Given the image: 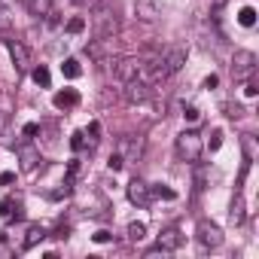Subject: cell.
Segmentation results:
<instances>
[{
	"instance_id": "5bb4252c",
	"label": "cell",
	"mask_w": 259,
	"mask_h": 259,
	"mask_svg": "<svg viewBox=\"0 0 259 259\" xmlns=\"http://www.w3.org/2000/svg\"><path fill=\"white\" fill-rule=\"evenodd\" d=\"M244 217H247V207H244V198L238 195V198L232 201V213H229V220H232L235 226H241V223H244Z\"/></svg>"
},
{
	"instance_id": "7a4b0ae2",
	"label": "cell",
	"mask_w": 259,
	"mask_h": 259,
	"mask_svg": "<svg viewBox=\"0 0 259 259\" xmlns=\"http://www.w3.org/2000/svg\"><path fill=\"white\" fill-rule=\"evenodd\" d=\"M177 156L180 159H186V162H198L201 159V153H204V141H201V135L198 132H183L180 138H177Z\"/></svg>"
},
{
	"instance_id": "4dcf8cb0",
	"label": "cell",
	"mask_w": 259,
	"mask_h": 259,
	"mask_svg": "<svg viewBox=\"0 0 259 259\" xmlns=\"http://www.w3.org/2000/svg\"><path fill=\"white\" fill-rule=\"evenodd\" d=\"M217 85H220V76H217V73H210V76L204 79V89H217Z\"/></svg>"
},
{
	"instance_id": "8992f818",
	"label": "cell",
	"mask_w": 259,
	"mask_h": 259,
	"mask_svg": "<svg viewBox=\"0 0 259 259\" xmlns=\"http://www.w3.org/2000/svg\"><path fill=\"white\" fill-rule=\"evenodd\" d=\"M162 4L159 0H135V19L138 22H144V25H153V22H159L162 19Z\"/></svg>"
},
{
	"instance_id": "d4e9b609",
	"label": "cell",
	"mask_w": 259,
	"mask_h": 259,
	"mask_svg": "<svg viewBox=\"0 0 259 259\" xmlns=\"http://www.w3.org/2000/svg\"><path fill=\"white\" fill-rule=\"evenodd\" d=\"M13 207H16V201L4 198V201H0V217H13Z\"/></svg>"
},
{
	"instance_id": "d6986e66",
	"label": "cell",
	"mask_w": 259,
	"mask_h": 259,
	"mask_svg": "<svg viewBox=\"0 0 259 259\" xmlns=\"http://www.w3.org/2000/svg\"><path fill=\"white\" fill-rule=\"evenodd\" d=\"M238 25H241V28H253V25H256V10H253V7H244V10L238 13Z\"/></svg>"
},
{
	"instance_id": "f1b7e54d",
	"label": "cell",
	"mask_w": 259,
	"mask_h": 259,
	"mask_svg": "<svg viewBox=\"0 0 259 259\" xmlns=\"http://www.w3.org/2000/svg\"><path fill=\"white\" fill-rule=\"evenodd\" d=\"M220 144H223V132H213V138H210V153H217Z\"/></svg>"
},
{
	"instance_id": "3957f363",
	"label": "cell",
	"mask_w": 259,
	"mask_h": 259,
	"mask_svg": "<svg viewBox=\"0 0 259 259\" xmlns=\"http://www.w3.org/2000/svg\"><path fill=\"white\" fill-rule=\"evenodd\" d=\"M232 73H235V79H250V76L256 73V52L238 49V52L232 55Z\"/></svg>"
},
{
	"instance_id": "1f68e13d",
	"label": "cell",
	"mask_w": 259,
	"mask_h": 259,
	"mask_svg": "<svg viewBox=\"0 0 259 259\" xmlns=\"http://www.w3.org/2000/svg\"><path fill=\"white\" fill-rule=\"evenodd\" d=\"M256 92H259V89H256L253 82H247V85H244V98H256Z\"/></svg>"
},
{
	"instance_id": "f546056e",
	"label": "cell",
	"mask_w": 259,
	"mask_h": 259,
	"mask_svg": "<svg viewBox=\"0 0 259 259\" xmlns=\"http://www.w3.org/2000/svg\"><path fill=\"white\" fill-rule=\"evenodd\" d=\"M13 180H16V174H13V171H4V174H0V186H10Z\"/></svg>"
},
{
	"instance_id": "30bf717a",
	"label": "cell",
	"mask_w": 259,
	"mask_h": 259,
	"mask_svg": "<svg viewBox=\"0 0 259 259\" xmlns=\"http://www.w3.org/2000/svg\"><path fill=\"white\" fill-rule=\"evenodd\" d=\"M183 244V232L180 229H165L162 235H159V250L162 253H171V250H177Z\"/></svg>"
},
{
	"instance_id": "83f0119b",
	"label": "cell",
	"mask_w": 259,
	"mask_h": 259,
	"mask_svg": "<svg viewBox=\"0 0 259 259\" xmlns=\"http://www.w3.org/2000/svg\"><path fill=\"white\" fill-rule=\"evenodd\" d=\"M22 132H25V138H34V135L40 132V125H37V122H28V125L22 128Z\"/></svg>"
},
{
	"instance_id": "44dd1931",
	"label": "cell",
	"mask_w": 259,
	"mask_h": 259,
	"mask_svg": "<svg viewBox=\"0 0 259 259\" xmlns=\"http://www.w3.org/2000/svg\"><path fill=\"white\" fill-rule=\"evenodd\" d=\"M82 31H85V19L82 16H73L67 22V34H82Z\"/></svg>"
},
{
	"instance_id": "9a60e30c",
	"label": "cell",
	"mask_w": 259,
	"mask_h": 259,
	"mask_svg": "<svg viewBox=\"0 0 259 259\" xmlns=\"http://www.w3.org/2000/svg\"><path fill=\"white\" fill-rule=\"evenodd\" d=\"M150 195H156V198H165V201H174V198H177V192H174L168 183H156V186H150Z\"/></svg>"
},
{
	"instance_id": "7402d4cb",
	"label": "cell",
	"mask_w": 259,
	"mask_h": 259,
	"mask_svg": "<svg viewBox=\"0 0 259 259\" xmlns=\"http://www.w3.org/2000/svg\"><path fill=\"white\" fill-rule=\"evenodd\" d=\"M70 147L79 153V150H85V132H73L70 135Z\"/></svg>"
},
{
	"instance_id": "277c9868",
	"label": "cell",
	"mask_w": 259,
	"mask_h": 259,
	"mask_svg": "<svg viewBox=\"0 0 259 259\" xmlns=\"http://www.w3.org/2000/svg\"><path fill=\"white\" fill-rule=\"evenodd\" d=\"M195 241L201 244V250H217V247H223V232H220V226L201 220L195 229Z\"/></svg>"
},
{
	"instance_id": "ac0fdd59",
	"label": "cell",
	"mask_w": 259,
	"mask_h": 259,
	"mask_svg": "<svg viewBox=\"0 0 259 259\" xmlns=\"http://www.w3.org/2000/svg\"><path fill=\"white\" fill-rule=\"evenodd\" d=\"M31 13H34L37 19L49 16V13H52V0H31Z\"/></svg>"
},
{
	"instance_id": "9c48e42d",
	"label": "cell",
	"mask_w": 259,
	"mask_h": 259,
	"mask_svg": "<svg viewBox=\"0 0 259 259\" xmlns=\"http://www.w3.org/2000/svg\"><path fill=\"white\" fill-rule=\"evenodd\" d=\"M150 186L144 183V180H132V183H128V201H132V204H138V207H147L150 204Z\"/></svg>"
},
{
	"instance_id": "484cf974",
	"label": "cell",
	"mask_w": 259,
	"mask_h": 259,
	"mask_svg": "<svg viewBox=\"0 0 259 259\" xmlns=\"http://www.w3.org/2000/svg\"><path fill=\"white\" fill-rule=\"evenodd\" d=\"M10 25H13V22H10V13H7V10H0V31L10 34Z\"/></svg>"
},
{
	"instance_id": "cb8c5ba5",
	"label": "cell",
	"mask_w": 259,
	"mask_h": 259,
	"mask_svg": "<svg viewBox=\"0 0 259 259\" xmlns=\"http://www.w3.org/2000/svg\"><path fill=\"white\" fill-rule=\"evenodd\" d=\"M92 241H95V244H110V241H113V235H110L107 229H101V232H95V235H92Z\"/></svg>"
},
{
	"instance_id": "52a82bcc",
	"label": "cell",
	"mask_w": 259,
	"mask_h": 259,
	"mask_svg": "<svg viewBox=\"0 0 259 259\" xmlns=\"http://www.w3.org/2000/svg\"><path fill=\"white\" fill-rule=\"evenodd\" d=\"M122 98H125V104H144V101L150 98V85H147V79H141V76L128 79L125 89H122Z\"/></svg>"
},
{
	"instance_id": "603a6c76",
	"label": "cell",
	"mask_w": 259,
	"mask_h": 259,
	"mask_svg": "<svg viewBox=\"0 0 259 259\" xmlns=\"http://www.w3.org/2000/svg\"><path fill=\"white\" fill-rule=\"evenodd\" d=\"M122 165H125V159H122V156H119V153H116V156H110V159H107V168H110V171H122Z\"/></svg>"
},
{
	"instance_id": "6da1fadb",
	"label": "cell",
	"mask_w": 259,
	"mask_h": 259,
	"mask_svg": "<svg viewBox=\"0 0 259 259\" xmlns=\"http://www.w3.org/2000/svg\"><path fill=\"white\" fill-rule=\"evenodd\" d=\"M92 25H95V37H98V40H107V37L116 34L119 22H116V13L110 10L107 0H101V4L95 7V13H92Z\"/></svg>"
},
{
	"instance_id": "7c38bea8",
	"label": "cell",
	"mask_w": 259,
	"mask_h": 259,
	"mask_svg": "<svg viewBox=\"0 0 259 259\" xmlns=\"http://www.w3.org/2000/svg\"><path fill=\"white\" fill-rule=\"evenodd\" d=\"M19 159H22L25 168H34V165L40 162V153H37L31 144H22V147H19Z\"/></svg>"
},
{
	"instance_id": "e0dca14e",
	"label": "cell",
	"mask_w": 259,
	"mask_h": 259,
	"mask_svg": "<svg viewBox=\"0 0 259 259\" xmlns=\"http://www.w3.org/2000/svg\"><path fill=\"white\" fill-rule=\"evenodd\" d=\"M61 73H64L67 79H76V76L82 73V67H79V61H76V58H64V64H61Z\"/></svg>"
},
{
	"instance_id": "ffe728a7",
	"label": "cell",
	"mask_w": 259,
	"mask_h": 259,
	"mask_svg": "<svg viewBox=\"0 0 259 259\" xmlns=\"http://www.w3.org/2000/svg\"><path fill=\"white\" fill-rule=\"evenodd\" d=\"M31 76H34V82H37V85H43V89H49V82H52L49 67H43V64H40V67H34V70H31Z\"/></svg>"
},
{
	"instance_id": "4fadbf2b",
	"label": "cell",
	"mask_w": 259,
	"mask_h": 259,
	"mask_svg": "<svg viewBox=\"0 0 259 259\" xmlns=\"http://www.w3.org/2000/svg\"><path fill=\"white\" fill-rule=\"evenodd\" d=\"M43 238H46V229H43V226H31V229H28V238H25V244H22V250H31V247H37Z\"/></svg>"
},
{
	"instance_id": "8fae6325",
	"label": "cell",
	"mask_w": 259,
	"mask_h": 259,
	"mask_svg": "<svg viewBox=\"0 0 259 259\" xmlns=\"http://www.w3.org/2000/svg\"><path fill=\"white\" fill-rule=\"evenodd\" d=\"M52 104H55L58 110H67V107H76V104H79V92H76V89H64V92H58V95L52 98Z\"/></svg>"
},
{
	"instance_id": "5b68a950",
	"label": "cell",
	"mask_w": 259,
	"mask_h": 259,
	"mask_svg": "<svg viewBox=\"0 0 259 259\" xmlns=\"http://www.w3.org/2000/svg\"><path fill=\"white\" fill-rule=\"evenodd\" d=\"M141 58H132V55H122V58H116L113 61V76L119 79V82H128V79H135V76H141Z\"/></svg>"
},
{
	"instance_id": "ba28073f",
	"label": "cell",
	"mask_w": 259,
	"mask_h": 259,
	"mask_svg": "<svg viewBox=\"0 0 259 259\" xmlns=\"http://www.w3.org/2000/svg\"><path fill=\"white\" fill-rule=\"evenodd\" d=\"M7 49H10V58H13V64H16V70L19 73H28V67H31V55H28V49L22 46V40H7Z\"/></svg>"
},
{
	"instance_id": "4316f807",
	"label": "cell",
	"mask_w": 259,
	"mask_h": 259,
	"mask_svg": "<svg viewBox=\"0 0 259 259\" xmlns=\"http://www.w3.org/2000/svg\"><path fill=\"white\" fill-rule=\"evenodd\" d=\"M198 116H201L198 107H186V110H183V119H186V122H198Z\"/></svg>"
},
{
	"instance_id": "2e32d148",
	"label": "cell",
	"mask_w": 259,
	"mask_h": 259,
	"mask_svg": "<svg viewBox=\"0 0 259 259\" xmlns=\"http://www.w3.org/2000/svg\"><path fill=\"white\" fill-rule=\"evenodd\" d=\"M144 238H147V226H144V223H138V220L128 223V241L138 244V241H144Z\"/></svg>"
}]
</instances>
